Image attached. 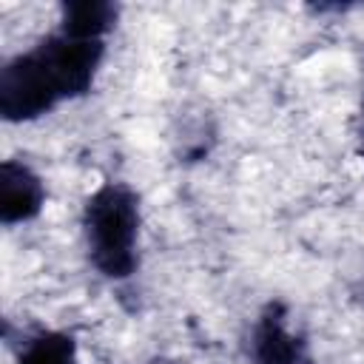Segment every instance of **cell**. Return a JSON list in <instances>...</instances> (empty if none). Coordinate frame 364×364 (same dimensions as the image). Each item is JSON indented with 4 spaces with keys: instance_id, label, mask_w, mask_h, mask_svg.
Instances as JSON below:
<instances>
[{
    "instance_id": "6da1fadb",
    "label": "cell",
    "mask_w": 364,
    "mask_h": 364,
    "mask_svg": "<svg viewBox=\"0 0 364 364\" xmlns=\"http://www.w3.org/2000/svg\"><path fill=\"white\" fill-rule=\"evenodd\" d=\"M105 60V40L77 37L57 26L28 51L14 54L0 68V117L31 122L65 100L85 97Z\"/></svg>"
},
{
    "instance_id": "7a4b0ae2",
    "label": "cell",
    "mask_w": 364,
    "mask_h": 364,
    "mask_svg": "<svg viewBox=\"0 0 364 364\" xmlns=\"http://www.w3.org/2000/svg\"><path fill=\"white\" fill-rule=\"evenodd\" d=\"M82 239L91 267L111 279H131L139 267V193L119 179L102 182L82 202Z\"/></svg>"
},
{
    "instance_id": "3957f363",
    "label": "cell",
    "mask_w": 364,
    "mask_h": 364,
    "mask_svg": "<svg viewBox=\"0 0 364 364\" xmlns=\"http://www.w3.org/2000/svg\"><path fill=\"white\" fill-rule=\"evenodd\" d=\"M250 364H316L310 353V341L290 327L287 304L267 301L250 330L247 347Z\"/></svg>"
},
{
    "instance_id": "277c9868",
    "label": "cell",
    "mask_w": 364,
    "mask_h": 364,
    "mask_svg": "<svg viewBox=\"0 0 364 364\" xmlns=\"http://www.w3.org/2000/svg\"><path fill=\"white\" fill-rule=\"evenodd\" d=\"M46 182L40 173L23 159H6L0 165V222L23 225L43 213L46 205Z\"/></svg>"
},
{
    "instance_id": "5b68a950",
    "label": "cell",
    "mask_w": 364,
    "mask_h": 364,
    "mask_svg": "<svg viewBox=\"0 0 364 364\" xmlns=\"http://www.w3.org/2000/svg\"><path fill=\"white\" fill-rule=\"evenodd\" d=\"M119 6L108 0H65L60 6V28L77 37L105 40L108 31L117 26Z\"/></svg>"
},
{
    "instance_id": "8992f818",
    "label": "cell",
    "mask_w": 364,
    "mask_h": 364,
    "mask_svg": "<svg viewBox=\"0 0 364 364\" xmlns=\"http://www.w3.org/2000/svg\"><path fill=\"white\" fill-rule=\"evenodd\" d=\"M14 364H77V338L65 330H37L26 336Z\"/></svg>"
},
{
    "instance_id": "52a82bcc",
    "label": "cell",
    "mask_w": 364,
    "mask_h": 364,
    "mask_svg": "<svg viewBox=\"0 0 364 364\" xmlns=\"http://www.w3.org/2000/svg\"><path fill=\"white\" fill-rule=\"evenodd\" d=\"M361 134H364V94H361Z\"/></svg>"
},
{
    "instance_id": "ba28073f",
    "label": "cell",
    "mask_w": 364,
    "mask_h": 364,
    "mask_svg": "<svg viewBox=\"0 0 364 364\" xmlns=\"http://www.w3.org/2000/svg\"><path fill=\"white\" fill-rule=\"evenodd\" d=\"M154 364H173V361H154Z\"/></svg>"
}]
</instances>
